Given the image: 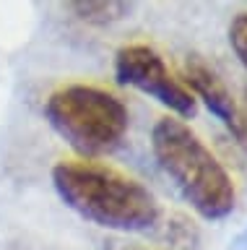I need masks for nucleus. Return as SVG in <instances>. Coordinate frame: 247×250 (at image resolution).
Listing matches in <instances>:
<instances>
[{
	"label": "nucleus",
	"instance_id": "4",
	"mask_svg": "<svg viewBox=\"0 0 247 250\" xmlns=\"http://www.w3.org/2000/svg\"><path fill=\"white\" fill-rule=\"evenodd\" d=\"M114 76L120 83L149 94L180 117H192L198 109L195 97L177 76L169 73L161 55L149 44H125L114 55Z\"/></svg>",
	"mask_w": 247,
	"mask_h": 250
},
{
	"label": "nucleus",
	"instance_id": "3",
	"mask_svg": "<svg viewBox=\"0 0 247 250\" xmlns=\"http://www.w3.org/2000/svg\"><path fill=\"white\" fill-rule=\"evenodd\" d=\"M44 115L60 138L83 159L110 154L128 133V107L114 94L89 83L60 86L44 102Z\"/></svg>",
	"mask_w": 247,
	"mask_h": 250
},
{
	"label": "nucleus",
	"instance_id": "2",
	"mask_svg": "<svg viewBox=\"0 0 247 250\" xmlns=\"http://www.w3.org/2000/svg\"><path fill=\"white\" fill-rule=\"evenodd\" d=\"M151 148L164 175L203 219L216 222L231 214L237 203L234 183L188 123L161 117L151 130Z\"/></svg>",
	"mask_w": 247,
	"mask_h": 250
},
{
	"label": "nucleus",
	"instance_id": "5",
	"mask_svg": "<svg viewBox=\"0 0 247 250\" xmlns=\"http://www.w3.org/2000/svg\"><path fill=\"white\" fill-rule=\"evenodd\" d=\"M185 86L190 89L192 97H200L206 102V107L219 117V120L229 128L239 144H247V128L242 120V109L227 89V83L221 81V76L216 73L211 65H206L200 58H190L185 62Z\"/></svg>",
	"mask_w": 247,
	"mask_h": 250
},
{
	"label": "nucleus",
	"instance_id": "7",
	"mask_svg": "<svg viewBox=\"0 0 247 250\" xmlns=\"http://www.w3.org/2000/svg\"><path fill=\"white\" fill-rule=\"evenodd\" d=\"M229 42H231V50L239 58V62L247 70V13L234 16V21L229 23Z\"/></svg>",
	"mask_w": 247,
	"mask_h": 250
},
{
	"label": "nucleus",
	"instance_id": "6",
	"mask_svg": "<svg viewBox=\"0 0 247 250\" xmlns=\"http://www.w3.org/2000/svg\"><path fill=\"white\" fill-rule=\"evenodd\" d=\"M65 8L76 19L104 26V23L128 19L130 11H133V3H125V0H78V3H68Z\"/></svg>",
	"mask_w": 247,
	"mask_h": 250
},
{
	"label": "nucleus",
	"instance_id": "1",
	"mask_svg": "<svg viewBox=\"0 0 247 250\" xmlns=\"http://www.w3.org/2000/svg\"><path fill=\"white\" fill-rule=\"evenodd\" d=\"M52 185L68 208L104 229L143 232L159 219L149 188L104 162L63 159L52 167Z\"/></svg>",
	"mask_w": 247,
	"mask_h": 250
}]
</instances>
